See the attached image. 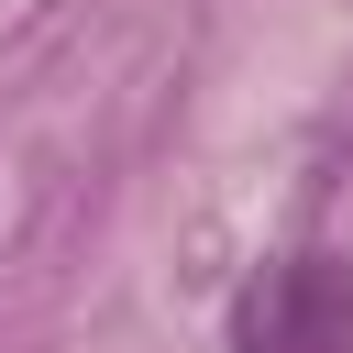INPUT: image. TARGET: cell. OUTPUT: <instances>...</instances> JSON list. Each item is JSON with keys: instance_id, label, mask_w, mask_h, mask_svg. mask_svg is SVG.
<instances>
[{"instance_id": "6da1fadb", "label": "cell", "mask_w": 353, "mask_h": 353, "mask_svg": "<svg viewBox=\"0 0 353 353\" xmlns=\"http://www.w3.org/2000/svg\"><path fill=\"white\" fill-rule=\"evenodd\" d=\"M232 353H353V254H287L232 298Z\"/></svg>"}]
</instances>
